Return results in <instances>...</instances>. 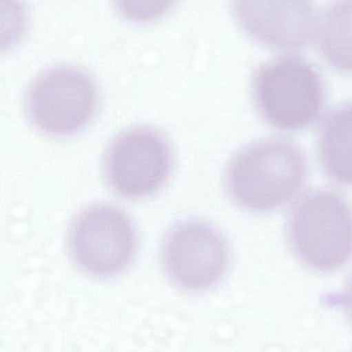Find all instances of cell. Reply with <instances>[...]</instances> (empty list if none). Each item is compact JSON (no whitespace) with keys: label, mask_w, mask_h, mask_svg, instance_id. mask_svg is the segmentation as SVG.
<instances>
[{"label":"cell","mask_w":352,"mask_h":352,"mask_svg":"<svg viewBox=\"0 0 352 352\" xmlns=\"http://www.w3.org/2000/svg\"><path fill=\"white\" fill-rule=\"evenodd\" d=\"M307 177L302 151L284 140H260L234 156L227 170V192L252 212L280 208L297 196Z\"/></svg>","instance_id":"obj_1"},{"label":"cell","mask_w":352,"mask_h":352,"mask_svg":"<svg viewBox=\"0 0 352 352\" xmlns=\"http://www.w3.org/2000/svg\"><path fill=\"white\" fill-rule=\"evenodd\" d=\"M163 267L172 281L187 291L216 285L227 271L229 248L212 226L187 221L171 230L161 250Z\"/></svg>","instance_id":"obj_7"},{"label":"cell","mask_w":352,"mask_h":352,"mask_svg":"<svg viewBox=\"0 0 352 352\" xmlns=\"http://www.w3.org/2000/svg\"><path fill=\"white\" fill-rule=\"evenodd\" d=\"M320 47L333 68L352 74V0H335L324 12Z\"/></svg>","instance_id":"obj_10"},{"label":"cell","mask_w":352,"mask_h":352,"mask_svg":"<svg viewBox=\"0 0 352 352\" xmlns=\"http://www.w3.org/2000/svg\"><path fill=\"white\" fill-rule=\"evenodd\" d=\"M118 14L136 24L154 22L163 18L177 0H113Z\"/></svg>","instance_id":"obj_11"},{"label":"cell","mask_w":352,"mask_h":352,"mask_svg":"<svg viewBox=\"0 0 352 352\" xmlns=\"http://www.w3.org/2000/svg\"><path fill=\"white\" fill-rule=\"evenodd\" d=\"M287 238L295 256L318 272H331L352 258V209L338 192H309L289 213Z\"/></svg>","instance_id":"obj_2"},{"label":"cell","mask_w":352,"mask_h":352,"mask_svg":"<svg viewBox=\"0 0 352 352\" xmlns=\"http://www.w3.org/2000/svg\"><path fill=\"white\" fill-rule=\"evenodd\" d=\"M234 14L254 41L282 51L303 49L315 28L312 0H231Z\"/></svg>","instance_id":"obj_8"},{"label":"cell","mask_w":352,"mask_h":352,"mask_svg":"<svg viewBox=\"0 0 352 352\" xmlns=\"http://www.w3.org/2000/svg\"><path fill=\"white\" fill-rule=\"evenodd\" d=\"M320 158L327 175L343 186H352V102L329 113L318 140Z\"/></svg>","instance_id":"obj_9"},{"label":"cell","mask_w":352,"mask_h":352,"mask_svg":"<svg viewBox=\"0 0 352 352\" xmlns=\"http://www.w3.org/2000/svg\"><path fill=\"white\" fill-rule=\"evenodd\" d=\"M76 264L94 276L123 270L136 252V238L130 217L112 205H94L74 219L68 236Z\"/></svg>","instance_id":"obj_5"},{"label":"cell","mask_w":352,"mask_h":352,"mask_svg":"<svg viewBox=\"0 0 352 352\" xmlns=\"http://www.w3.org/2000/svg\"><path fill=\"white\" fill-rule=\"evenodd\" d=\"M169 144L150 128H134L118 136L107 150L105 173L120 196L144 198L159 190L171 173Z\"/></svg>","instance_id":"obj_6"},{"label":"cell","mask_w":352,"mask_h":352,"mask_svg":"<svg viewBox=\"0 0 352 352\" xmlns=\"http://www.w3.org/2000/svg\"><path fill=\"white\" fill-rule=\"evenodd\" d=\"M252 95L260 117L275 129L298 131L316 121L326 90L318 70L297 57L264 64L252 80Z\"/></svg>","instance_id":"obj_3"},{"label":"cell","mask_w":352,"mask_h":352,"mask_svg":"<svg viewBox=\"0 0 352 352\" xmlns=\"http://www.w3.org/2000/svg\"><path fill=\"white\" fill-rule=\"evenodd\" d=\"M97 89L87 72L56 66L39 74L29 87L26 113L39 131L65 136L82 130L97 107Z\"/></svg>","instance_id":"obj_4"},{"label":"cell","mask_w":352,"mask_h":352,"mask_svg":"<svg viewBox=\"0 0 352 352\" xmlns=\"http://www.w3.org/2000/svg\"><path fill=\"white\" fill-rule=\"evenodd\" d=\"M344 298L347 311H349L352 320V277L351 280H349V285H347L346 289H345Z\"/></svg>","instance_id":"obj_12"}]
</instances>
